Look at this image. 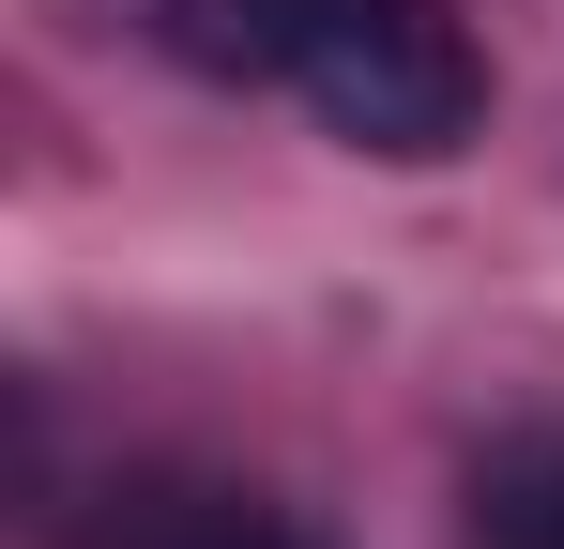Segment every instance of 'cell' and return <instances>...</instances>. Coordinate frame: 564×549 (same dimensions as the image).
Here are the masks:
<instances>
[{
    "instance_id": "3",
    "label": "cell",
    "mask_w": 564,
    "mask_h": 549,
    "mask_svg": "<svg viewBox=\"0 0 564 549\" xmlns=\"http://www.w3.org/2000/svg\"><path fill=\"white\" fill-rule=\"evenodd\" d=\"M305 15L321 0H153V46L184 77H214V92H275L290 46H305Z\"/></svg>"
},
{
    "instance_id": "2",
    "label": "cell",
    "mask_w": 564,
    "mask_h": 549,
    "mask_svg": "<svg viewBox=\"0 0 564 549\" xmlns=\"http://www.w3.org/2000/svg\"><path fill=\"white\" fill-rule=\"evenodd\" d=\"M77 549H305L260 504V488H214V473H138V488H107L93 504V535Z\"/></svg>"
},
{
    "instance_id": "4",
    "label": "cell",
    "mask_w": 564,
    "mask_h": 549,
    "mask_svg": "<svg viewBox=\"0 0 564 549\" xmlns=\"http://www.w3.org/2000/svg\"><path fill=\"white\" fill-rule=\"evenodd\" d=\"M473 549H564V443H519L473 488Z\"/></svg>"
},
{
    "instance_id": "1",
    "label": "cell",
    "mask_w": 564,
    "mask_h": 549,
    "mask_svg": "<svg viewBox=\"0 0 564 549\" xmlns=\"http://www.w3.org/2000/svg\"><path fill=\"white\" fill-rule=\"evenodd\" d=\"M275 92H305L381 169H443L473 122H488V62H473V31L443 0H321Z\"/></svg>"
}]
</instances>
